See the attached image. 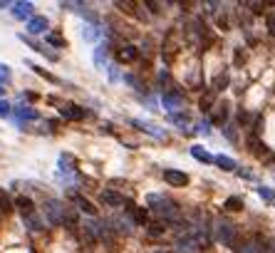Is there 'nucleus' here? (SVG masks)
I'll list each match as a JSON object with an SVG mask.
<instances>
[{
  "instance_id": "nucleus-19",
  "label": "nucleus",
  "mask_w": 275,
  "mask_h": 253,
  "mask_svg": "<svg viewBox=\"0 0 275 253\" xmlns=\"http://www.w3.org/2000/svg\"><path fill=\"white\" fill-rule=\"evenodd\" d=\"M213 161L218 164V166L223 169V172H233V169H238V164H236V161H233L231 156H223V154H221V156H216Z\"/></svg>"
},
{
  "instance_id": "nucleus-16",
  "label": "nucleus",
  "mask_w": 275,
  "mask_h": 253,
  "mask_svg": "<svg viewBox=\"0 0 275 253\" xmlns=\"http://www.w3.org/2000/svg\"><path fill=\"white\" fill-rule=\"evenodd\" d=\"M238 253H265V241H260V238H256V241H248V243H243V246H240Z\"/></svg>"
},
{
  "instance_id": "nucleus-13",
  "label": "nucleus",
  "mask_w": 275,
  "mask_h": 253,
  "mask_svg": "<svg viewBox=\"0 0 275 253\" xmlns=\"http://www.w3.org/2000/svg\"><path fill=\"white\" fill-rule=\"evenodd\" d=\"M161 102H164L166 109L174 115V109H179V107L183 104V97H181V95H176V92H166L164 97H161Z\"/></svg>"
},
{
  "instance_id": "nucleus-22",
  "label": "nucleus",
  "mask_w": 275,
  "mask_h": 253,
  "mask_svg": "<svg viewBox=\"0 0 275 253\" xmlns=\"http://www.w3.org/2000/svg\"><path fill=\"white\" fill-rule=\"evenodd\" d=\"M104 62H107V45H99L94 50V65L97 67H104Z\"/></svg>"
},
{
  "instance_id": "nucleus-45",
  "label": "nucleus",
  "mask_w": 275,
  "mask_h": 253,
  "mask_svg": "<svg viewBox=\"0 0 275 253\" xmlns=\"http://www.w3.org/2000/svg\"><path fill=\"white\" fill-rule=\"evenodd\" d=\"M236 62H238V65H240V62H243V52H240V47H238V50H236Z\"/></svg>"
},
{
  "instance_id": "nucleus-50",
  "label": "nucleus",
  "mask_w": 275,
  "mask_h": 253,
  "mask_svg": "<svg viewBox=\"0 0 275 253\" xmlns=\"http://www.w3.org/2000/svg\"><path fill=\"white\" fill-rule=\"evenodd\" d=\"M270 161H273V164H275V154H273V159H270Z\"/></svg>"
},
{
  "instance_id": "nucleus-6",
  "label": "nucleus",
  "mask_w": 275,
  "mask_h": 253,
  "mask_svg": "<svg viewBox=\"0 0 275 253\" xmlns=\"http://www.w3.org/2000/svg\"><path fill=\"white\" fill-rule=\"evenodd\" d=\"M164 181L171 186H186L188 184V174H183L179 169H164Z\"/></svg>"
},
{
  "instance_id": "nucleus-2",
  "label": "nucleus",
  "mask_w": 275,
  "mask_h": 253,
  "mask_svg": "<svg viewBox=\"0 0 275 253\" xmlns=\"http://www.w3.org/2000/svg\"><path fill=\"white\" fill-rule=\"evenodd\" d=\"M67 211H70V209H67L62 201H55V199H47V201H45V216H47V221H50L52 226H62Z\"/></svg>"
},
{
  "instance_id": "nucleus-15",
  "label": "nucleus",
  "mask_w": 275,
  "mask_h": 253,
  "mask_svg": "<svg viewBox=\"0 0 275 253\" xmlns=\"http://www.w3.org/2000/svg\"><path fill=\"white\" fill-rule=\"evenodd\" d=\"M248 149H251L256 156H263L265 152H268V147L260 142V136L258 134H248Z\"/></svg>"
},
{
  "instance_id": "nucleus-36",
  "label": "nucleus",
  "mask_w": 275,
  "mask_h": 253,
  "mask_svg": "<svg viewBox=\"0 0 275 253\" xmlns=\"http://www.w3.org/2000/svg\"><path fill=\"white\" fill-rule=\"evenodd\" d=\"M258 194H260L263 199H265V201H268V204H270V196H273V191H270L268 186H260V189H258Z\"/></svg>"
},
{
  "instance_id": "nucleus-17",
  "label": "nucleus",
  "mask_w": 275,
  "mask_h": 253,
  "mask_svg": "<svg viewBox=\"0 0 275 253\" xmlns=\"http://www.w3.org/2000/svg\"><path fill=\"white\" fill-rule=\"evenodd\" d=\"M37 117H40V115H37L33 107H18V109H15V119H18V122H28V119H37Z\"/></svg>"
},
{
  "instance_id": "nucleus-18",
  "label": "nucleus",
  "mask_w": 275,
  "mask_h": 253,
  "mask_svg": "<svg viewBox=\"0 0 275 253\" xmlns=\"http://www.w3.org/2000/svg\"><path fill=\"white\" fill-rule=\"evenodd\" d=\"M226 117H228V102L223 99V102H218V104H216V112H213V122H216V124H223V122H226Z\"/></svg>"
},
{
  "instance_id": "nucleus-7",
  "label": "nucleus",
  "mask_w": 275,
  "mask_h": 253,
  "mask_svg": "<svg viewBox=\"0 0 275 253\" xmlns=\"http://www.w3.org/2000/svg\"><path fill=\"white\" fill-rule=\"evenodd\" d=\"M127 214L134 218V223H139V226H147L149 223V209H142V206H134V204H129L127 201Z\"/></svg>"
},
{
  "instance_id": "nucleus-25",
  "label": "nucleus",
  "mask_w": 275,
  "mask_h": 253,
  "mask_svg": "<svg viewBox=\"0 0 275 253\" xmlns=\"http://www.w3.org/2000/svg\"><path fill=\"white\" fill-rule=\"evenodd\" d=\"M223 206L231 209V211H240V209H243V199H238V196H228Z\"/></svg>"
},
{
  "instance_id": "nucleus-30",
  "label": "nucleus",
  "mask_w": 275,
  "mask_h": 253,
  "mask_svg": "<svg viewBox=\"0 0 275 253\" xmlns=\"http://www.w3.org/2000/svg\"><path fill=\"white\" fill-rule=\"evenodd\" d=\"M47 42H50V45H55V47H65V45H67L65 38H62V35H57V33H50V35H47Z\"/></svg>"
},
{
  "instance_id": "nucleus-24",
  "label": "nucleus",
  "mask_w": 275,
  "mask_h": 253,
  "mask_svg": "<svg viewBox=\"0 0 275 253\" xmlns=\"http://www.w3.org/2000/svg\"><path fill=\"white\" fill-rule=\"evenodd\" d=\"M131 124L134 127H139V129H144V132H149V134H154V136H159L161 139V132H156V127H151V124H147V122H139V119H131Z\"/></svg>"
},
{
  "instance_id": "nucleus-5",
  "label": "nucleus",
  "mask_w": 275,
  "mask_h": 253,
  "mask_svg": "<svg viewBox=\"0 0 275 253\" xmlns=\"http://www.w3.org/2000/svg\"><path fill=\"white\" fill-rule=\"evenodd\" d=\"M60 115L65 119H72V122H79V119L87 117L85 107H79V104H62V107H60Z\"/></svg>"
},
{
  "instance_id": "nucleus-40",
  "label": "nucleus",
  "mask_w": 275,
  "mask_h": 253,
  "mask_svg": "<svg viewBox=\"0 0 275 253\" xmlns=\"http://www.w3.org/2000/svg\"><path fill=\"white\" fill-rule=\"evenodd\" d=\"M147 8H151L154 13H161V10H159L161 5H159V3H154V0H147Z\"/></svg>"
},
{
  "instance_id": "nucleus-48",
  "label": "nucleus",
  "mask_w": 275,
  "mask_h": 253,
  "mask_svg": "<svg viewBox=\"0 0 275 253\" xmlns=\"http://www.w3.org/2000/svg\"><path fill=\"white\" fill-rule=\"evenodd\" d=\"M3 95H5V90H3V87H0V97H3Z\"/></svg>"
},
{
  "instance_id": "nucleus-28",
  "label": "nucleus",
  "mask_w": 275,
  "mask_h": 253,
  "mask_svg": "<svg viewBox=\"0 0 275 253\" xmlns=\"http://www.w3.org/2000/svg\"><path fill=\"white\" fill-rule=\"evenodd\" d=\"M25 223L30 226V231H40V229H42V221H40L35 214H33V216H25Z\"/></svg>"
},
{
  "instance_id": "nucleus-37",
  "label": "nucleus",
  "mask_w": 275,
  "mask_h": 253,
  "mask_svg": "<svg viewBox=\"0 0 275 253\" xmlns=\"http://www.w3.org/2000/svg\"><path fill=\"white\" fill-rule=\"evenodd\" d=\"M117 8H122L124 13H134L131 8H136V5H134V3H122V0H119V3H117Z\"/></svg>"
},
{
  "instance_id": "nucleus-47",
  "label": "nucleus",
  "mask_w": 275,
  "mask_h": 253,
  "mask_svg": "<svg viewBox=\"0 0 275 253\" xmlns=\"http://www.w3.org/2000/svg\"><path fill=\"white\" fill-rule=\"evenodd\" d=\"M270 204H275V191H273V196H270Z\"/></svg>"
},
{
  "instance_id": "nucleus-41",
  "label": "nucleus",
  "mask_w": 275,
  "mask_h": 253,
  "mask_svg": "<svg viewBox=\"0 0 275 253\" xmlns=\"http://www.w3.org/2000/svg\"><path fill=\"white\" fill-rule=\"evenodd\" d=\"M238 122H240V124H245V122H251V115H245V112L240 109V112H238Z\"/></svg>"
},
{
  "instance_id": "nucleus-27",
  "label": "nucleus",
  "mask_w": 275,
  "mask_h": 253,
  "mask_svg": "<svg viewBox=\"0 0 275 253\" xmlns=\"http://www.w3.org/2000/svg\"><path fill=\"white\" fill-rule=\"evenodd\" d=\"M147 229H149V234L151 236H161L166 231V226L161 223V221H151V223H147Z\"/></svg>"
},
{
  "instance_id": "nucleus-32",
  "label": "nucleus",
  "mask_w": 275,
  "mask_h": 253,
  "mask_svg": "<svg viewBox=\"0 0 275 253\" xmlns=\"http://www.w3.org/2000/svg\"><path fill=\"white\" fill-rule=\"evenodd\" d=\"M171 122H174V124H181V127H186L191 119H188V115H176V112H174V115H171Z\"/></svg>"
},
{
  "instance_id": "nucleus-42",
  "label": "nucleus",
  "mask_w": 275,
  "mask_h": 253,
  "mask_svg": "<svg viewBox=\"0 0 275 253\" xmlns=\"http://www.w3.org/2000/svg\"><path fill=\"white\" fill-rule=\"evenodd\" d=\"M218 27H221V30H228V20L223 18V15L218 18Z\"/></svg>"
},
{
  "instance_id": "nucleus-31",
  "label": "nucleus",
  "mask_w": 275,
  "mask_h": 253,
  "mask_svg": "<svg viewBox=\"0 0 275 253\" xmlns=\"http://www.w3.org/2000/svg\"><path fill=\"white\" fill-rule=\"evenodd\" d=\"M82 35H85V40H90V42H92V40H97V38H99V30H97L94 25H87Z\"/></svg>"
},
{
  "instance_id": "nucleus-3",
  "label": "nucleus",
  "mask_w": 275,
  "mask_h": 253,
  "mask_svg": "<svg viewBox=\"0 0 275 253\" xmlns=\"http://www.w3.org/2000/svg\"><path fill=\"white\" fill-rule=\"evenodd\" d=\"M233 238H236V229H233V223H228V221H218V223H216V241H218V243H233Z\"/></svg>"
},
{
  "instance_id": "nucleus-9",
  "label": "nucleus",
  "mask_w": 275,
  "mask_h": 253,
  "mask_svg": "<svg viewBox=\"0 0 275 253\" xmlns=\"http://www.w3.org/2000/svg\"><path fill=\"white\" fill-rule=\"evenodd\" d=\"M47 27H50V22H47V18H42V15H35V18L28 20V30H30V35H42Z\"/></svg>"
},
{
  "instance_id": "nucleus-11",
  "label": "nucleus",
  "mask_w": 275,
  "mask_h": 253,
  "mask_svg": "<svg viewBox=\"0 0 275 253\" xmlns=\"http://www.w3.org/2000/svg\"><path fill=\"white\" fill-rule=\"evenodd\" d=\"M13 15L18 20L33 18V3H13Z\"/></svg>"
},
{
  "instance_id": "nucleus-43",
  "label": "nucleus",
  "mask_w": 275,
  "mask_h": 253,
  "mask_svg": "<svg viewBox=\"0 0 275 253\" xmlns=\"http://www.w3.org/2000/svg\"><path fill=\"white\" fill-rule=\"evenodd\" d=\"M251 8H253V13H263V10H260V8H263V5H260V3H251Z\"/></svg>"
},
{
  "instance_id": "nucleus-20",
  "label": "nucleus",
  "mask_w": 275,
  "mask_h": 253,
  "mask_svg": "<svg viewBox=\"0 0 275 253\" xmlns=\"http://www.w3.org/2000/svg\"><path fill=\"white\" fill-rule=\"evenodd\" d=\"M191 156L199 159V161H203V164H211V161H213V156L208 154L203 147H191Z\"/></svg>"
},
{
  "instance_id": "nucleus-23",
  "label": "nucleus",
  "mask_w": 275,
  "mask_h": 253,
  "mask_svg": "<svg viewBox=\"0 0 275 253\" xmlns=\"http://www.w3.org/2000/svg\"><path fill=\"white\" fill-rule=\"evenodd\" d=\"M228 87V72H221V75H216V79H213V90L211 92H221V90H226Z\"/></svg>"
},
{
  "instance_id": "nucleus-10",
  "label": "nucleus",
  "mask_w": 275,
  "mask_h": 253,
  "mask_svg": "<svg viewBox=\"0 0 275 253\" xmlns=\"http://www.w3.org/2000/svg\"><path fill=\"white\" fill-rule=\"evenodd\" d=\"M70 199H72L74 204H77V209H79V211H85V214H87V216H94V214H97V209H94V204H92L90 199H85V196H82V194H70Z\"/></svg>"
},
{
  "instance_id": "nucleus-33",
  "label": "nucleus",
  "mask_w": 275,
  "mask_h": 253,
  "mask_svg": "<svg viewBox=\"0 0 275 253\" xmlns=\"http://www.w3.org/2000/svg\"><path fill=\"white\" fill-rule=\"evenodd\" d=\"M8 79H10V70H8V65H0V87H3Z\"/></svg>"
},
{
  "instance_id": "nucleus-49",
  "label": "nucleus",
  "mask_w": 275,
  "mask_h": 253,
  "mask_svg": "<svg viewBox=\"0 0 275 253\" xmlns=\"http://www.w3.org/2000/svg\"><path fill=\"white\" fill-rule=\"evenodd\" d=\"M154 253H169V251H154Z\"/></svg>"
},
{
  "instance_id": "nucleus-44",
  "label": "nucleus",
  "mask_w": 275,
  "mask_h": 253,
  "mask_svg": "<svg viewBox=\"0 0 275 253\" xmlns=\"http://www.w3.org/2000/svg\"><path fill=\"white\" fill-rule=\"evenodd\" d=\"M238 176H243V179H253V174H251V172H243V169L238 172Z\"/></svg>"
},
{
  "instance_id": "nucleus-38",
  "label": "nucleus",
  "mask_w": 275,
  "mask_h": 253,
  "mask_svg": "<svg viewBox=\"0 0 275 253\" xmlns=\"http://www.w3.org/2000/svg\"><path fill=\"white\" fill-rule=\"evenodd\" d=\"M223 132H226V136H228L231 142H236V129H233V127H226Z\"/></svg>"
},
{
  "instance_id": "nucleus-4",
  "label": "nucleus",
  "mask_w": 275,
  "mask_h": 253,
  "mask_svg": "<svg viewBox=\"0 0 275 253\" xmlns=\"http://www.w3.org/2000/svg\"><path fill=\"white\" fill-rule=\"evenodd\" d=\"M176 246H179V251H186V253H194L201 248V236H179L176 238Z\"/></svg>"
},
{
  "instance_id": "nucleus-14",
  "label": "nucleus",
  "mask_w": 275,
  "mask_h": 253,
  "mask_svg": "<svg viewBox=\"0 0 275 253\" xmlns=\"http://www.w3.org/2000/svg\"><path fill=\"white\" fill-rule=\"evenodd\" d=\"M15 206L20 209L22 218H25V216H33V214H35V204H33V199H28V196H18V199H15Z\"/></svg>"
},
{
  "instance_id": "nucleus-39",
  "label": "nucleus",
  "mask_w": 275,
  "mask_h": 253,
  "mask_svg": "<svg viewBox=\"0 0 275 253\" xmlns=\"http://www.w3.org/2000/svg\"><path fill=\"white\" fill-rule=\"evenodd\" d=\"M268 30H270V35L275 38V15H270V18H268Z\"/></svg>"
},
{
  "instance_id": "nucleus-1",
  "label": "nucleus",
  "mask_w": 275,
  "mask_h": 253,
  "mask_svg": "<svg viewBox=\"0 0 275 253\" xmlns=\"http://www.w3.org/2000/svg\"><path fill=\"white\" fill-rule=\"evenodd\" d=\"M149 206L156 211V214L166 218V221H171V223H179V206L171 201V199H166V196H159V194H149Z\"/></svg>"
},
{
  "instance_id": "nucleus-26",
  "label": "nucleus",
  "mask_w": 275,
  "mask_h": 253,
  "mask_svg": "<svg viewBox=\"0 0 275 253\" xmlns=\"http://www.w3.org/2000/svg\"><path fill=\"white\" fill-rule=\"evenodd\" d=\"M28 65H30V70H35V75H40V77H45L47 79V82H60V79L55 77V75H50V72H45V70H42V67H40V65H33V62H28Z\"/></svg>"
},
{
  "instance_id": "nucleus-12",
  "label": "nucleus",
  "mask_w": 275,
  "mask_h": 253,
  "mask_svg": "<svg viewBox=\"0 0 275 253\" xmlns=\"http://www.w3.org/2000/svg\"><path fill=\"white\" fill-rule=\"evenodd\" d=\"M136 58H139V50H136L134 45H124V47L117 50V60H119V62H134Z\"/></svg>"
},
{
  "instance_id": "nucleus-8",
  "label": "nucleus",
  "mask_w": 275,
  "mask_h": 253,
  "mask_svg": "<svg viewBox=\"0 0 275 253\" xmlns=\"http://www.w3.org/2000/svg\"><path fill=\"white\" fill-rule=\"evenodd\" d=\"M99 199H102V204H107V206H112V209H119V206H124V204H127V199H124V196L117 194V191H109V189H104Z\"/></svg>"
},
{
  "instance_id": "nucleus-35",
  "label": "nucleus",
  "mask_w": 275,
  "mask_h": 253,
  "mask_svg": "<svg viewBox=\"0 0 275 253\" xmlns=\"http://www.w3.org/2000/svg\"><path fill=\"white\" fill-rule=\"evenodd\" d=\"M0 117H10V104L5 99H0Z\"/></svg>"
},
{
  "instance_id": "nucleus-29",
  "label": "nucleus",
  "mask_w": 275,
  "mask_h": 253,
  "mask_svg": "<svg viewBox=\"0 0 275 253\" xmlns=\"http://www.w3.org/2000/svg\"><path fill=\"white\" fill-rule=\"evenodd\" d=\"M13 211V204H10V199L0 191V214H10Z\"/></svg>"
},
{
  "instance_id": "nucleus-46",
  "label": "nucleus",
  "mask_w": 275,
  "mask_h": 253,
  "mask_svg": "<svg viewBox=\"0 0 275 253\" xmlns=\"http://www.w3.org/2000/svg\"><path fill=\"white\" fill-rule=\"evenodd\" d=\"M8 5H10V3H5V0H0V8H8Z\"/></svg>"
},
{
  "instance_id": "nucleus-21",
  "label": "nucleus",
  "mask_w": 275,
  "mask_h": 253,
  "mask_svg": "<svg viewBox=\"0 0 275 253\" xmlns=\"http://www.w3.org/2000/svg\"><path fill=\"white\" fill-rule=\"evenodd\" d=\"M60 166H62V172H74L77 169V159L72 154H62L60 156Z\"/></svg>"
},
{
  "instance_id": "nucleus-34",
  "label": "nucleus",
  "mask_w": 275,
  "mask_h": 253,
  "mask_svg": "<svg viewBox=\"0 0 275 253\" xmlns=\"http://www.w3.org/2000/svg\"><path fill=\"white\" fill-rule=\"evenodd\" d=\"M211 104H213V95H206V97H201V109H203V112H208V109H211Z\"/></svg>"
}]
</instances>
